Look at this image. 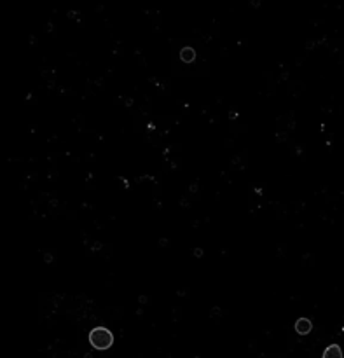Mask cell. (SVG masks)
Instances as JSON below:
<instances>
[{
	"instance_id": "cell-1",
	"label": "cell",
	"mask_w": 344,
	"mask_h": 358,
	"mask_svg": "<svg viewBox=\"0 0 344 358\" xmlns=\"http://www.w3.org/2000/svg\"><path fill=\"white\" fill-rule=\"evenodd\" d=\"M343 332H344V329H343Z\"/></svg>"
}]
</instances>
